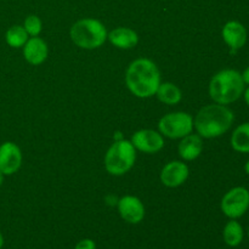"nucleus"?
Listing matches in <instances>:
<instances>
[{
  "mask_svg": "<svg viewBox=\"0 0 249 249\" xmlns=\"http://www.w3.org/2000/svg\"><path fill=\"white\" fill-rule=\"evenodd\" d=\"M180 143L178 146L179 156L184 160H195L201 156L203 151V140L198 134H189L185 138L180 139Z\"/></svg>",
  "mask_w": 249,
  "mask_h": 249,
  "instance_id": "2eb2a0df",
  "label": "nucleus"
},
{
  "mask_svg": "<svg viewBox=\"0 0 249 249\" xmlns=\"http://www.w3.org/2000/svg\"><path fill=\"white\" fill-rule=\"evenodd\" d=\"M231 147L238 153H249V122L236 126L231 134Z\"/></svg>",
  "mask_w": 249,
  "mask_h": 249,
  "instance_id": "a211bd4d",
  "label": "nucleus"
},
{
  "mask_svg": "<svg viewBox=\"0 0 249 249\" xmlns=\"http://www.w3.org/2000/svg\"><path fill=\"white\" fill-rule=\"evenodd\" d=\"M247 235H248V238H249V228H248V231H247Z\"/></svg>",
  "mask_w": 249,
  "mask_h": 249,
  "instance_id": "bb28decb",
  "label": "nucleus"
},
{
  "mask_svg": "<svg viewBox=\"0 0 249 249\" xmlns=\"http://www.w3.org/2000/svg\"><path fill=\"white\" fill-rule=\"evenodd\" d=\"M160 83L162 79L160 68L150 58H136L126 68V88L139 99H150L155 96Z\"/></svg>",
  "mask_w": 249,
  "mask_h": 249,
  "instance_id": "f257e3e1",
  "label": "nucleus"
},
{
  "mask_svg": "<svg viewBox=\"0 0 249 249\" xmlns=\"http://www.w3.org/2000/svg\"><path fill=\"white\" fill-rule=\"evenodd\" d=\"M221 36H223V40L225 41L226 45L231 50L236 51L246 45L248 33L246 27L240 21L232 19V21H229L224 24L223 29H221Z\"/></svg>",
  "mask_w": 249,
  "mask_h": 249,
  "instance_id": "f8f14e48",
  "label": "nucleus"
},
{
  "mask_svg": "<svg viewBox=\"0 0 249 249\" xmlns=\"http://www.w3.org/2000/svg\"><path fill=\"white\" fill-rule=\"evenodd\" d=\"M190 175V168L186 163L181 160H172L168 162L160 170V179L164 186L169 189H175L186 182Z\"/></svg>",
  "mask_w": 249,
  "mask_h": 249,
  "instance_id": "9d476101",
  "label": "nucleus"
},
{
  "mask_svg": "<svg viewBox=\"0 0 249 249\" xmlns=\"http://www.w3.org/2000/svg\"><path fill=\"white\" fill-rule=\"evenodd\" d=\"M136 150L130 140H116L105 155V169L113 177H122L134 167Z\"/></svg>",
  "mask_w": 249,
  "mask_h": 249,
  "instance_id": "39448f33",
  "label": "nucleus"
},
{
  "mask_svg": "<svg viewBox=\"0 0 249 249\" xmlns=\"http://www.w3.org/2000/svg\"><path fill=\"white\" fill-rule=\"evenodd\" d=\"M22 151L12 141H6L0 145V172L5 177L14 175L22 165Z\"/></svg>",
  "mask_w": 249,
  "mask_h": 249,
  "instance_id": "1a4fd4ad",
  "label": "nucleus"
},
{
  "mask_svg": "<svg viewBox=\"0 0 249 249\" xmlns=\"http://www.w3.org/2000/svg\"><path fill=\"white\" fill-rule=\"evenodd\" d=\"M107 40L117 49L129 50L138 45L139 36L134 29L129 28V27H117L108 32Z\"/></svg>",
  "mask_w": 249,
  "mask_h": 249,
  "instance_id": "4468645a",
  "label": "nucleus"
},
{
  "mask_svg": "<svg viewBox=\"0 0 249 249\" xmlns=\"http://www.w3.org/2000/svg\"><path fill=\"white\" fill-rule=\"evenodd\" d=\"M245 172H246V174L249 175V160L246 162V164H245Z\"/></svg>",
  "mask_w": 249,
  "mask_h": 249,
  "instance_id": "393cba45",
  "label": "nucleus"
},
{
  "mask_svg": "<svg viewBox=\"0 0 249 249\" xmlns=\"http://www.w3.org/2000/svg\"><path fill=\"white\" fill-rule=\"evenodd\" d=\"M74 249H96V243L91 238H83L75 245Z\"/></svg>",
  "mask_w": 249,
  "mask_h": 249,
  "instance_id": "412c9836",
  "label": "nucleus"
},
{
  "mask_svg": "<svg viewBox=\"0 0 249 249\" xmlns=\"http://www.w3.org/2000/svg\"><path fill=\"white\" fill-rule=\"evenodd\" d=\"M117 207H118V213L121 218L125 223L131 224V225L140 224L145 218V206H143L142 201L136 196L126 195V196L122 197L118 201Z\"/></svg>",
  "mask_w": 249,
  "mask_h": 249,
  "instance_id": "9b49d317",
  "label": "nucleus"
},
{
  "mask_svg": "<svg viewBox=\"0 0 249 249\" xmlns=\"http://www.w3.org/2000/svg\"><path fill=\"white\" fill-rule=\"evenodd\" d=\"M23 28L29 36H38L43 29V22L36 15H29L23 22Z\"/></svg>",
  "mask_w": 249,
  "mask_h": 249,
  "instance_id": "aec40b11",
  "label": "nucleus"
},
{
  "mask_svg": "<svg viewBox=\"0 0 249 249\" xmlns=\"http://www.w3.org/2000/svg\"><path fill=\"white\" fill-rule=\"evenodd\" d=\"M221 212L229 219H240L249 209V190L236 186L229 190L220 202Z\"/></svg>",
  "mask_w": 249,
  "mask_h": 249,
  "instance_id": "0eeeda50",
  "label": "nucleus"
},
{
  "mask_svg": "<svg viewBox=\"0 0 249 249\" xmlns=\"http://www.w3.org/2000/svg\"><path fill=\"white\" fill-rule=\"evenodd\" d=\"M131 143L136 151L155 155L164 147V136L157 130L152 129H141L135 131L131 136Z\"/></svg>",
  "mask_w": 249,
  "mask_h": 249,
  "instance_id": "6e6552de",
  "label": "nucleus"
},
{
  "mask_svg": "<svg viewBox=\"0 0 249 249\" xmlns=\"http://www.w3.org/2000/svg\"><path fill=\"white\" fill-rule=\"evenodd\" d=\"M22 49H23L24 60L32 66L41 65L48 58V44L39 36H31Z\"/></svg>",
  "mask_w": 249,
  "mask_h": 249,
  "instance_id": "ddd939ff",
  "label": "nucleus"
},
{
  "mask_svg": "<svg viewBox=\"0 0 249 249\" xmlns=\"http://www.w3.org/2000/svg\"><path fill=\"white\" fill-rule=\"evenodd\" d=\"M246 84L242 79V74L232 68H225L212 77L209 82L208 92L214 104L228 105L237 101L243 95Z\"/></svg>",
  "mask_w": 249,
  "mask_h": 249,
  "instance_id": "7ed1b4c3",
  "label": "nucleus"
},
{
  "mask_svg": "<svg viewBox=\"0 0 249 249\" xmlns=\"http://www.w3.org/2000/svg\"><path fill=\"white\" fill-rule=\"evenodd\" d=\"M28 39L29 36L26 29L23 28V26H17V24L12 26L5 33V41L7 43V45L14 49L23 48Z\"/></svg>",
  "mask_w": 249,
  "mask_h": 249,
  "instance_id": "6ab92c4d",
  "label": "nucleus"
},
{
  "mask_svg": "<svg viewBox=\"0 0 249 249\" xmlns=\"http://www.w3.org/2000/svg\"><path fill=\"white\" fill-rule=\"evenodd\" d=\"M223 238L224 242L229 247H238L243 242V238H245V230H243L242 225L236 219H230L226 223V225L224 226Z\"/></svg>",
  "mask_w": 249,
  "mask_h": 249,
  "instance_id": "f3484780",
  "label": "nucleus"
},
{
  "mask_svg": "<svg viewBox=\"0 0 249 249\" xmlns=\"http://www.w3.org/2000/svg\"><path fill=\"white\" fill-rule=\"evenodd\" d=\"M70 36L78 48L94 50L106 43L108 32L101 21L88 17L79 19L71 27Z\"/></svg>",
  "mask_w": 249,
  "mask_h": 249,
  "instance_id": "20e7f679",
  "label": "nucleus"
},
{
  "mask_svg": "<svg viewBox=\"0 0 249 249\" xmlns=\"http://www.w3.org/2000/svg\"><path fill=\"white\" fill-rule=\"evenodd\" d=\"M241 74H242V79L243 82H245V84L249 85V66L245 71H243L242 73H241Z\"/></svg>",
  "mask_w": 249,
  "mask_h": 249,
  "instance_id": "4be33fe9",
  "label": "nucleus"
},
{
  "mask_svg": "<svg viewBox=\"0 0 249 249\" xmlns=\"http://www.w3.org/2000/svg\"><path fill=\"white\" fill-rule=\"evenodd\" d=\"M194 130V118L187 112H170L158 122V131L164 138L182 139Z\"/></svg>",
  "mask_w": 249,
  "mask_h": 249,
  "instance_id": "423d86ee",
  "label": "nucleus"
},
{
  "mask_svg": "<svg viewBox=\"0 0 249 249\" xmlns=\"http://www.w3.org/2000/svg\"><path fill=\"white\" fill-rule=\"evenodd\" d=\"M4 178H5V175L2 174L1 172H0V187H1V185H2V182H4Z\"/></svg>",
  "mask_w": 249,
  "mask_h": 249,
  "instance_id": "a878e982",
  "label": "nucleus"
},
{
  "mask_svg": "<svg viewBox=\"0 0 249 249\" xmlns=\"http://www.w3.org/2000/svg\"><path fill=\"white\" fill-rule=\"evenodd\" d=\"M242 96H243V99H245L246 105H247V106L249 107V85H248L247 89H245V91H243Z\"/></svg>",
  "mask_w": 249,
  "mask_h": 249,
  "instance_id": "5701e85b",
  "label": "nucleus"
},
{
  "mask_svg": "<svg viewBox=\"0 0 249 249\" xmlns=\"http://www.w3.org/2000/svg\"><path fill=\"white\" fill-rule=\"evenodd\" d=\"M156 96L163 104L168 105V106H175V105L180 104V101L182 100V91L174 83L164 82L160 83V85L158 87Z\"/></svg>",
  "mask_w": 249,
  "mask_h": 249,
  "instance_id": "dca6fc26",
  "label": "nucleus"
},
{
  "mask_svg": "<svg viewBox=\"0 0 249 249\" xmlns=\"http://www.w3.org/2000/svg\"><path fill=\"white\" fill-rule=\"evenodd\" d=\"M235 121V114L225 105H207L194 119V129L202 139H215L228 133Z\"/></svg>",
  "mask_w": 249,
  "mask_h": 249,
  "instance_id": "f03ea898",
  "label": "nucleus"
},
{
  "mask_svg": "<svg viewBox=\"0 0 249 249\" xmlns=\"http://www.w3.org/2000/svg\"><path fill=\"white\" fill-rule=\"evenodd\" d=\"M4 243H5V240H4V236H2V233L0 232V249L4 247Z\"/></svg>",
  "mask_w": 249,
  "mask_h": 249,
  "instance_id": "b1692460",
  "label": "nucleus"
}]
</instances>
